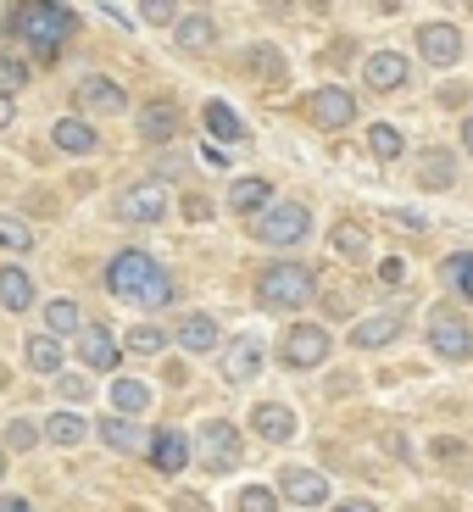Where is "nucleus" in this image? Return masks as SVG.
<instances>
[{"instance_id":"28","label":"nucleus","mask_w":473,"mask_h":512,"mask_svg":"<svg viewBox=\"0 0 473 512\" xmlns=\"http://www.w3.org/2000/svg\"><path fill=\"white\" fill-rule=\"evenodd\" d=\"M368 151L379 156V162H396V156L407 151V140H401L390 123H373V128H368Z\"/></svg>"},{"instance_id":"37","label":"nucleus","mask_w":473,"mask_h":512,"mask_svg":"<svg viewBox=\"0 0 473 512\" xmlns=\"http://www.w3.org/2000/svg\"><path fill=\"white\" fill-rule=\"evenodd\" d=\"M423 184H429V190H446L451 184V167H446V151H429L423 156V173H418Z\"/></svg>"},{"instance_id":"43","label":"nucleus","mask_w":473,"mask_h":512,"mask_svg":"<svg viewBox=\"0 0 473 512\" xmlns=\"http://www.w3.org/2000/svg\"><path fill=\"white\" fill-rule=\"evenodd\" d=\"M145 17H151V23H173V6H167V0H151V6H145Z\"/></svg>"},{"instance_id":"22","label":"nucleus","mask_w":473,"mask_h":512,"mask_svg":"<svg viewBox=\"0 0 473 512\" xmlns=\"http://www.w3.org/2000/svg\"><path fill=\"white\" fill-rule=\"evenodd\" d=\"M173 340H179L184 351H212V346H218V323L206 318V312H190V318L179 323V334H173Z\"/></svg>"},{"instance_id":"17","label":"nucleus","mask_w":473,"mask_h":512,"mask_svg":"<svg viewBox=\"0 0 473 512\" xmlns=\"http://www.w3.org/2000/svg\"><path fill=\"white\" fill-rule=\"evenodd\" d=\"M251 429H256L262 440H273V446H279V440L295 435V412H290V407H273V401H262V407L251 412Z\"/></svg>"},{"instance_id":"45","label":"nucleus","mask_w":473,"mask_h":512,"mask_svg":"<svg viewBox=\"0 0 473 512\" xmlns=\"http://www.w3.org/2000/svg\"><path fill=\"white\" fill-rule=\"evenodd\" d=\"M401 273H407V268H401L396 256H390V262H384V268H379V279H384V284H396V279H401Z\"/></svg>"},{"instance_id":"6","label":"nucleus","mask_w":473,"mask_h":512,"mask_svg":"<svg viewBox=\"0 0 473 512\" xmlns=\"http://www.w3.org/2000/svg\"><path fill=\"white\" fill-rule=\"evenodd\" d=\"M329 329H318V323H295L290 334H284V346H279V357L290 362V368H318L323 357H329Z\"/></svg>"},{"instance_id":"36","label":"nucleus","mask_w":473,"mask_h":512,"mask_svg":"<svg viewBox=\"0 0 473 512\" xmlns=\"http://www.w3.org/2000/svg\"><path fill=\"white\" fill-rule=\"evenodd\" d=\"M234 507H240V512H279V496H273L268 485H245Z\"/></svg>"},{"instance_id":"47","label":"nucleus","mask_w":473,"mask_h":512,"mask_svg":"<svg viewBox=\"0 0 473 512\" xmlns=\"http://www.w3.org/2000/svg\"><path fill=\"white\" fill-rule=\"evenodd\" d=\"M0 512H34L23 496H0Z\"/></svg>"},{"instance_id":"15","label":"nucleus","mask_w":473,"mask_h":512,"mask_svg":"<svg viewBox=\"0 0 473 512\" xmlns=\"http://www.w3.org/2000/svg\"><path fill=\"white\" fill-rule=\"evenodd\" d=\"M151 462L162 468V474H184V462H190V440H184L179 429H156V440H151Z\"/></svg>"},{"instance_id":"34","label":"nucleus","mask_w":473,"mask_h":512,"mask_svg":"<svg viewBox=\"0 0 473 512\" xmlns=\"http://www.w3.org/2000/svg\"><path fill=\"white\" fill-rule=\"evenodd\" d=\"M17 84H28V62L12 51V45H0V95L17 90Z\"/></svg>"},{"instance_id":"2","label":"nucleus","mask_w":473,"mask_h":512,"mask_svg":"<svg viewBox=\"0 0 473 512\" xmlns=\"http://www.w3.org/2000/svg\"><path fill=\"white\" fill-rule=\"evenodd\" d=\"M12 28L34 45L39 56H56L73 39L78 28V12H67V6H45V0H34V6H17L12 12Z\"/></svg>"},{"instance_id":"19","label":"nucleus","mask_w":473,"mask_h":512,"mask_svg":"<svg viewBox=\"0 0 473 512\" xmlns=\"http://www.w3.org/2000/svg\"><path fill=\"white\" fill-rule=\"evenodd\" d=\"M173 134H179V112H173L167 101H151V106H145V117H140V140L167 145Z\"/></svg>"},{"instance_id":"1","label":"nucleus","mask_w":473,"mask_h":512,"mask_svg":"<svg viewBox=\"0 0 473 512\" xmlns=\"http://www.w3.org/2000/svg\"><path fill=\"white\" fill-rule=\"evenodd\" d=\"M106 290L117 301H134V307H167L173 301V279L162 273L151 251H123L112 256V268H106Z\"/></svg>"},{"instance_id":"39","label":"nucleus","mask_w":473,"mask_h":512,"mask_svg":"<svg viewBox=\"0 0 473 512\" xmlns=\"http://www.w3.org/2000/svg\"><path fill=\"white\" fill-rule=\"evenodd\" d=\"M162 340H167L162 329H151V323H140V329L128 334V351H140V357H151V351H162Z\"/></svg>"},{"instance_id":"33","label":"nucleus","mask_w":473,"mask_h":512,"mask_svg":"<svg viewBox=\"0 0 473 512\" xmlns=\"http://www.w3.org/2000/svg\"><path fill=\"white\" fill-rule=\"evenodd\" d=\"M39 440H45V423H28V418L6 423V451H34Z\"/></svg>"},{"instance_id":"26","label":"nucleus","mask_w":473,"mask_h":512,"mask_svg":"<svg viewBox=\"0 0 473 512\" xmlns=\"http://www.w3.org/2000/svg\"><path fill=\"white\" fill-rule=\"evenodd\" d=\"M56 145L73 151V156H84V151H95V128L78 123V117H62V123H56Z\"/></svg>"},{"instance_id":"8","label":"nucleus","mask_w":473,"mask_h":512,"mask_svg":"<svg viewBox=\"0 0 473 512\" xmlns=\"http://www.w3.org/2000/svg\"><path fill=\"white\" fill-rule=\"evenodd\" d=\"M429 340H435V351L446 362H468L473 357V329L457 318V312H446V307L429 318Z\"/></svg>"},{"instance_id":"3","label":"nucleus","mask_w":473,"mask_h":512,"mask_svg":"<svg viewBox=\"0 0 473 512\" xmlns=\"http://www.w3.org/2000/svg\"><path fill=\"white\" fill-rule=\"evenodd\" d=\"M256 295H262V307H307L312 295H318V279H312V268H301V262H273L262 279H256Z\"/></svg>"},{"instance_id":"11","label":"nucleus","mask_w":473,"mask_h":512,"mask_svg":"<svg viewBox=\"0 0 473 512\" xmlns=\"http://www.w3.org/2000/svg\"><path fill=\"white\" fill-rule=\"evenodd\" d=\"M418 51H423V62H435V67H451L462 56V34L451 23H423L418 28Z\"/></svg>"},{"instance_id":"25","label":"nucleus","mask_w":473,"mask_h":512,"mask_svg":"<svg viewBox=\"0 0 473 512\" xmlns=\"http://www.w3.org/2000/svg\"><path fill=\"white\" fill-rule=\"evenodd\" d=\"M84 435H90V423L78 418V412H56V418H45V440H56V446H78Z\"/></svg>"},{"instance_id":"12","label":"nucleus","mask_w":473,"mask_h":512,"mask_svg":"<svg viewBox=\"0 0 473 512\" xmlns=\"http://www.w3.org/2000/svg\"><path fill=\"white\" fill-rule=\"evenodd\" d=\"M73 101L84 106V112H123V106H128V95H123V84H112V78L90 73V78H78Z\"/></svg>"},{"instance_id":"38","label":"nucleus","mask_w":473,"mask_h":512,"mask_svg":"<svg viewBox=\"0 0 473 512\" xmlns=\"http://www.w3.org/2000/svg\"><path fill=\"white\" fill-rule=\"evenodd\" d=\"M0 245H6V251H34V234H28V223L0 218Z\"/></svg>"},{"instance_id":"41","label":"nucleus","mask_w":473,"mask_h":512,"mask_svg":"<svg viewBox=\"0 0 473 512\" xmlns=\"http://www.w3.org/2000/svg\"><path fill=\"white\" fill-rule=\"evenodd\" d=\"M56 390H62L67 401H84V396H90V384L78 379V373H62V384H56Z\"/></svg>"},{"instance_id":"5","label":"nucleus","mask_w":473,"mask_h":512,"mask_svg":"<svg viewBox=\"0 0 473 512\" xmlns=\"http://www.w3.org/2000/svg\"><path fill=\"white\" fill-rule=\"evenodd\" d=\"M162 212H167V184L162 179H145V184L117 195V218L123 223H162Z\"/></svg>"},{"instance_id":"27","label":"nucleus","mask_w":473,"mask_h":512,"mask_svg":"<svg viewBox=\"0 0 473 512\" xmlns=\"http://www.w3.org/2000/svg\"><path fill=\"white\" fill-rule=\"evenodd\" d=\"M329 245L346 256V262H362V256H368V229H357V223H334Z\"/></svg>"},{"instance_id":"14","label":"nucleus","mask_w":473,"mask_h":512,"mask_svg":"<svg viewBox=\"0 0 473 512\" xmlns=\"http://www.w3.org/2000/svg\"><path fill=\"white\" fill-rule=\"evenodd\" d=\"M362 78H368L373 90H401V84H407V56H396V51L368 56V62H362Z\"/></svg>"},{"instance_id":"35","label":"nucleus","mask_w":473,"mask_h":512,"mask_svg":"<svg viewBox=\"0 0 473 512\" xmlns=\"http://www.w3.org/2000/svg\"><path fill=\"white\" fill-rule=\"evenodd\" d=\"M45 323H51V334H73L78 323H84V312H78V301H51V307H45Z\"/></svg>"},{"instance_id":"21","label":"nucleus","mask_w":473,"mask_h":512,"mask_svg":"<svg viewBox=\"0 0 473 512\" xmlns=\"http://www.w3.org/2000/svg\"><path fill=\"white\" fill-rule=\"evenodd\" d=\"M0 307L6 312H28L34 307V279L23 268H0Z\"/></svg>"},{"instance_id":"29","label":"nucleus","mask_w":473,"mask_h":512,"mask_svg":"<svg viewBox=\"0 0 473 512\" xmlns=\"http://www.w3.org/2000/svg\"><path fill=\"white\" fill-rule=\"evenodd\" d=\"M95 429H101V440H106L112 451H134V446H140V429H134L128 418H117V412H112L106 423H95Z\"/></svg>"},{"instance_id":"46","label":"nucleus","mask_w":473,"mask_h":512,"mask_svg":"<svg viewBox=\"0 0 473 512\" xmlns=\"http://www.w3.org/2000/svg\"><path fill=\"white\" fill-rule=\"evenodd\" d=\"M201 162H206V167H229V162H223L218 145H201Z\"/></svg>"},{"instance_id":"48","label":"nucleus","mask_w":473,"mask_h":512,"mask_svg":"<svg viewBox=\"0 0 473 512\" xmlns=\"http://www.w3.org/2000/svg\"><path fill=\"white\" fill-rule=\"evenodd\" d=\"M334 512H379V507H373V501H340Z\"/></svg>"},{"instance_id":"42","label":"nucleus","mask_w":473,"mask_h":512,"mask_svg":"<svg viewBox=\"0 0 473 512\" xmlns=\"http://www.w3.org/2000/svg\"><path fill=\"white\" fill-rule=\"evenodd\" d=\"M173 512H206V501L190 496V490H179V496H173Z\"/></svg>"},{"instance_id":"18","label":"nucleus","mask_w":473,"mask_h":512,"mask_svg":"<svg viewBox=\"0 0 473 512\" xmlns=\"http://www.w3.org/2000/svg\"><path fill=\"white\" fill-rule=\"evenodd\" d=\"M78 351H84V362H90V368H117V357H123V351H117V340H112V329H101V323H90V329H84Z\"/></svg>"},{"instance_id":"20","label":"nucleus","mask_w":473,"mask_h":512,"mask_svg":"<svg viewBox=\"0 0 473 512\" xmlns=\"http://www.w3.org/2000/svg\"><path fill=\"white\" fill-rule=\"evenodd\" d=\"M229 206H234V212H256V218H262V212L273 206L268 179H234L229 184Z\"/></svg>"},{"instance_id":"4","label":"nucleus","mask_w":473,"mask_h":512,"mask_svg":"<svg viewBox=\"0 0 473 512\" xmlns=\"http://www.w3.org/2000/svg\"><path fill=\"white\" fill-rule=\"evenodd\" d=\"M307 229H312V212L307 206H295V201L268 206L262 218H251V234L262 245H295V240H307Z\"/></svg>"},{"instance_id":"51","label":"nucleus","mask_w":473,"mask_h":512,"mask_svg":"<svg viewBox=\"0 0 473 512\" xmlns=\"http://www.w3.org/2000/svg\"><path fill=\"white\" fill-rule=\"evenodd\" d=\"M0 479H6V446H0Z\"/></svg>"},{"instance_id":"10","label":"nucleus","mask_w":473,"mask_h":512,"mask_svg":"<svg viewBox=\"0 0 473 512\" xmlns=\"http://www.w3.org/2000/svg\"><path fill=\"white\" fill-rule=\"evenodd\" d=\"M279 496L295 501V507H323V501H329V479L312 474V468H284Z\"/></svg>"},{"instance_id":"50","label":"nucleus","mask_w":473,"mask_h":512,"mask_svg":"<svg viewBox=\"0 0 473 512\" xmlns=\"http://www.w3.org/2000/svg\"><path fill=\"white\" fill-rule=\"evenodd\" d=\"M462 145H468V151H473V117H468V123H462Z\"/></svg>"},{"instance_id":"31","label":"nucleus","mask_w":473,"mask_h":512,"mask_svg":"<svg viewBox=\"0 0 473 512\" xmlns=\"http://www.w3.org/2000/svg\"><path fill=\"white\" fill-rule=\"evenodd\" d=\"M212 39H218L212 17H184V23H179V45H184V51H206Z\"/></svg>"},{"instance_id":"13","label":"nucleus","mask_w":473,"mask_h":512,"mask_svg":"<svg viewBox=\"0 0 473 512\" xmlns=\"http://www.w3.org/2000/svg\"><path fill=\"white\" fill-rule=\"evenodd\" d=\"M401 334H407V323H401L396 312H379V318H362L357 329H351V346L379 351V346H390V340H401Z\"/></svg>"},{"instance_id":"16","label":"nucleus","mask_w":473,"mask_h":512,"mask_svg":"<svg viewBox=\"0 0 473 512\" xmlns=\"http://www.w3.org/2000/svg\"><path fill=\"white\" fill-rule=\"evenodd\" d=\"M256 373H262V346H256V340H234L229 357H223V379H229V384H251Z\"/></svg>"},{"instance_id":"40","label":"nucleus","mask_w":473,"mask_h":512,"mask_svg":"<svg viewBox=\"0 0 473 512\" xmlns=\"http://www.w3.org/2000/svg\"><path fill=\"white\" fill-rule=\"evenodd\" d=\"M245 62H251V67H262V73H268V78H273V73H284V56L273 51V45H256V51L245 56Z\"/></svg>"},{"instance_id":"30","label":"nucleus","mask_w":473,"mask_h":512,"mask_svg":"<svg viewBox=\"0 0 473 512\" xmlns=\"http://www.w3.org/2000/svg\"><path fill=\"white\" fill-rule=\"evenodd\" d=\"M28 368H34V373H56V368H62V346H56L51 334L28 340Z\"/></svg>"},{"instance_id":"7","label":"nucleus","mask_w":473,"mask_h":512,"mask_svg":"<svg viewBox=\"0 0 473 512\" xmlns=\"http://www.w3.org/2000/svg\"><path fill=\"white\" fill-rule=\"evenodd\" d=\"M201 462L212 468V474H229L234 462H240V429L223 423V418L206 423V429H201Z\"/></svg>"},{"instance_id":"32","label":"nucleus","mask_w":473,"mask_h":512,"mask_svg":"<svg viewBox=\"0 0 473 512\" xmlns=\"http://www.w3.org/2000/svg\"><path fill=\"white\" fill-rule=\"evenodd\" d=\"M440 279H446V284H451V290H457V295H468V301H473V251L451 256L446 268H440Z\"/></svg>"},{"instance_id":"24","label":"nucleus","mask_w":473,"mask_h":512,"mask_svg":"<svg viewBox=\"0 0 473 512\" xmlns=\"http://www.w3.org/2000/svg\"><path fill=\"white\" fill-rule=\"evenodd\" d=\"M206 128H212V134H218V140H245V123L240 117H234V106L229 101H206Z\"/></svg>"},{"instance_id":"9","label":"nucleus","mask_w":473,"mask_h":512,"mask_svg":"<svg viewBox=\"0 0 473 512\" xmlns=\"http://www.w3.org/2000/svg\"><path fill=\"white\" fill-rule=\"evenodd\" d=\"M307 117L318 128H346L351 117H357V101H351V90H312V101H307Z\"/></svg>"},{"instance_id":"49","label":"nucleus","mask_w":473,"mask_h":512,"mask_svg":"<svg viewBox=\"0 0 473 512\" xmlns=\"http://www.w3.org/2000/svg\"><path fill=\"white\" fill-rule=\"evenodd\" d=\"M12 117H17V106H12V95H0V128L12 123Z\"/></svg>"},{"instance_id":"23","label":"nucleus","mask_w":473,"mask_h":512,"mask_svg":"<svg viewBox=\"0 0 473 512\" xmlns=\"http://www.w3.org/2000/svg\"><path fill=\"white\" fill-rule=\"evenodd\" d=\"M145 407H151V384H145V379H117L112 384V412H117V418L145 412Z\"/></svg>"},{"instance_id":"44","label":"nucleus","mask_w":473,"mask_h":512,"mask_svg":"<svg viewBox=\"0 0 473 512\" xmlns=\"http://www.w3.org/2000/svg\"><path fill=\"white\" fill-rule=\"evenodd\" d=\"M184 212H190V218H195V223H201V218H206V212H212V206H206V201H201V195H190V201H184Z\"/></svg>"}]
</instances>
